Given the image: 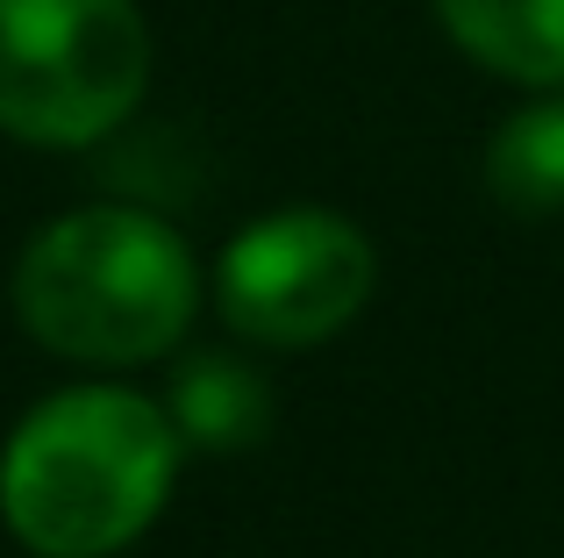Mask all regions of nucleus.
I'll return each instance as SVG.
<instances>
[{
	"label": "nucleus",
	"mask_w": 564,
	"mask_h": 558,
	"mask_svg": "<svg viewBox=\"0 0 564 558\" xmlns=\"http://www.w3.org/2000/svg\"><path fill=\"white\" fill-rule=\"evenodd\" d=\"M180 422L122 387L43 401L0 459V516L36 558H108L165 508Z\"/></svg>",
	"instance_id": "1"
},
{
	"label": "nucleus",
	"mask_w": 564,
	"mask_h": 558,
	"mask_svg": "<svg viewBox=\"0 0 564 558\" xmlns=\"http://www.w3.org/2000/svg\"><path fill=\"white\" fill-rule=\"evenodd\" d=\"M22 322L65 358L129 365L180 344L193 315V258L137 208H86L51 223L14 266Z\"/></svg>",
	"instance_id": "2"
},
{
	"label": "nucleus",
	"mask_w": 564,
	"mask_h": 558,
	"mask_svg": "<svg viewBox=\"0 0 564 558\" xmlns=\"http://www.w3.org/2000/svg\"><path fill=\"white\" fill-rule=\"evenodd\" d=\"M151 36L129 0H0V129L94 143L137 108Z\"/></svg>",
	"instance_id": "3"
},
{
	"label": "nucleus",
	"mask_w": 564,
	"mask_h": 558,
	"mask_svg": "<svg viewBox=\"0 0 564 558\" xmlns=\"http://www.w3.org/2000/svg\"><path fill=\"white\" fill-rule=\"evenodd\" d=\"M221 315L258 344L336 336L372 293V244L322 208L264 215L221 251Z\"/></svg>",
	"instance_id": "4"
},
{
	"label": "nucleus",
	"mask_w": 564,
	"mask_h": 558,
	"mask_svg": "<svg viewBox=\"0 0 564 558\" xmlns=\"http://www.w3.org/2000/svg\"><path fill=\"white\" fill-rule=\"evenodd\" d=\"M479 65L522 86H564V0H436Z\"/></svg>",
	"instance_id": "5"
},
{
	"label": "nucleus",
	"mask_w": 564,
	"mask_h": 558,
	"mask_svg": "<svg viewBox=\"0 0 564 558\" xmlns=\"http://www.w3.org/2000/svg\"><path fill=\"white\" fill-rule=\"evenodd\" d=\"M172 422H180L186 444L207 451H236V444H258L264 422H272V394L250 365L229 358H193L180 379H172Z\"/></svg>",
	"instance_id": "6"
},
{
	"label": "nucleus",
	"mask_w": 564,
	"mask_h": 558,
	"mask_svg": "<svg viewBox=\"0 0 564 558\" xmlns=\"http://www.w3.org/2000/svg\"><path fill=\"white\" fill-rule=\"evenodd\" d=\"M486 180H494L500 208L514 215L564 208V100H543V108H522L500 122L494 151H486Z\"/></svg>",
	"instance_id": "7"
}]
</instances>
